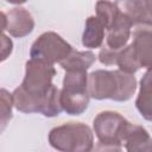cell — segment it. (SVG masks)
<instances>
[{"instance_id": "obj_1", "label": "cell", "mask_w": 152, "mask_h": 152, "mask_svg": "<svg viewBox=\"0 0 152 152\" xmlns=\"http://www.w3.org/2000/svg\"><path fill=\"white\" fill-rule=\"evenodd\" d=\"M56 69L53 64L30 58L25 64L21 84L12 93L13 104L21 113H40L53 118L62 113L59 89L52 83Z\"/></svg>"}, {"instance_id": "obj_2", "label": "cell", "mask_w": 152, "mask_h": 152, "mask_svg": "<svg viewBox=\"0 0 152 152\" xmlns=\"http://www.w3.org/2000/svg\"><path fill=\"white\" fill-rule=\"evenodd\" d=\"M88 94L95 100L128 101L135 93L137 80L133 74L121 70H95L88 75Z\"/></svg>"}, {"instance_id": "obj_3", "label": "cell", "mask_w": 152, "mask_h": 152, "mask_svg": "<svg viewBox=\"0 0 152 152\" xmlns=\"http://www.w3.org/2000/svg\"><path fill=\"white\" fill-rule=\"evenodd\" d=\"M48 140L55 150L62 152H89L94 148V133L83 122H68L53 127Z\"/></svg>"}, {"instance_id": "obj_4", "label": "cell", "mask_w": 152, "mask_h": 152, "mask_svg": "<svg viewBox=\"0 0 152 152\" xmlns=\"http://www.w3.org/2000/svg\"><path fill=\"white\" fill-rule=\"evenodd\" d=\"M87 71H65L63 88L59 91L62 110L69 115H81L89 106Z\"/></svg>"}, {"instance_id": "obj_5", "label": "cell", "mask_w": 152, "mask_h": 152, "mask_svg": "<svg viewBox=\"0 0 152 152\" xmlns=\"http://www.w3.org/2000/svg\"><path fill=\"white\" fill-rule=\"evenodd\" d=\"M129 125L126 118L113 110L99 113L93 121L95 135L104 150H121Z\"/></svg>"}, {"instance_id": "obj_6", "label": "cell", "mask_w": 152, "mask_h": 152, "mask_svg": "<svg viewBox=\"0 0 152 152\" xmlns=\"http://www.w3.org/2000/svg\"><path fill=\"white\" fill-rule=\"evenodd\" d=\"M72 46L58 33L48 31L42 33L31 45L30 57L46 63H59L71 51Z\"/></svg>"}, {"instance_id": "obj_7", "label": "cell", "mask_w": 152, "mask_h": 152, "mask_svg": "<svg viewBox=\"0 0 152 152\" xmlns=\"http://www.w3.org/2000/svg\"><path fill=\"white\" fill-rule=\"evenodd\" d=\"M114 5L133 26H151V2L146 0H115Z\"/></svg>"}, {"instance_id": "obj_8", "label": "cell", "mask_w": 152, "mask_h": 152, "mask_svg": "<svg viewBox=\"0 0 152 152\" xmlns=\"http://www.w3.org/2000/svg\"><path fill=\"white\" fill-rule=\"evenodd\" d=\"M6 31L15 38L28 36L34 28L32 14L24 7H14L6 13Z\"/></svg>"}, {"instance_id": "obj_9", "label": "cell", "mask_w": 152, "mask_h": 152, "mask_svg": "<svg viewBox=\"0 0 152 152\" xmlns=\"http://www.w3.org/2000/svg\"><path fill=\"white\" fill-rule=\"evenodd\" d=\"M133 25L129 23L128 19H126L122 14H118V18L112 24L109 28L106 30V44L108 49H112L114 51H119L122 48H125L131 38Z\"/></svg>"}, {"instance_id": "obj_10", "label": "cell", "mask_w": 152, "mask_h": 152, "mask_svg": "<svg viewBox=\"0 0 152 152\" xmlns=\"http://www.w3.org/2000/svg\"><path fill=\"white\" fill-rule=\"evenodd\" d=\"M141 68H151L152 63V33L151 26H138L133 32L131 43Z\"/></svg>"}, {"instance_id": "obj_11", "label": "cell", "mask_w": 152, "mask_h": 152, "mask_svg": "<svg viewBox=\"0 0 152 152\" xmlns=\"http://www.w3.org/2000/svg\"><path fill=\"white\" fill-rule=\"evenodd\" d=\"M122 146L129 152H150L151 151V137L147 129L139 125L131 124Z\"/></svg>"}, {"instance_id": "obj_12", "label": "cell", "mask_w": 152, "mask_h": 152, "mask_svg": "<svg viewBox=\"0 0 152 152\" xmlns=\"http://www.w3.org/2000/svg\"><path fill=\"white\" fill-rule=\"evenodd\" d=\"M104 34H106V30L102 23L95 15L88 17L82 34V44L84 48L88 49L101 48L104 40Z\"/></svg>"}, {"instance_id": "obj_13", "label": "cell", "mask_w": 152, "mask_h": 152, "mask_svg": "<svg viewBox=\"0 0 152 152\" xmlns=\"http://www.w3.org/2000/svg\"><path fill=\"white\" fill-rule=\"evenodd\" d=\"M96 61V56L91 51L72 50L63 61L59 62L65 71H87Z\"/></svg>"}, {"instance_id": "obj_14", "label": "cell", "mask_w": 152, "mask_h": 152, "mask_svg": "<svg viewBox=\"0 0 152 152\" xmlns=\"http://www.w3.org/2000/svg\"><path fill=\"white\" fill-rule=\"evenodd\" d=\"M152 100H151V69L147 68V71L140 81V89L135 101V107L139 110L140 115L147 120H152Z\"/></svg>"}, {"instance_id": "obj_15", "label": "cell", "mask_w": 152, "mask_h": 152, "mask_svg": "<svg viewBox=\"0 0 152 152\" xmlns=\"http://www.w3.org/2000/svg\"><path fill=\"white\" fill-rule=\"evenodd\" d=\"M115 64L119 66V70L128 74H134L141 68V64L131 44L119 50Z\"/></svg>"}, {"instance_id": "obj_16", "label": "cell", "mask_w": 152, "mask_h": 152, "mask_svg": "<svg viewBox=\"0 0 152 152\" xmlns=\"http://www.w3.org/2000/svg\"><path fill=\"white\" fill-rule=\"evenodd\" d=\"M95 11H96L95 17L102 23V25L104 26V30L112 26V24L115 21L119 14L116 6L108 0H99L96 2Z\"/></svg>"}, {"instance_id": "obj_17", "label": "cell", "mask_w": 152, "mask_h": 152, "mask_svg": "<svg viewBox=\"0 0 152 152\" xmlns=\"http://www.w3.org/2000/svg\"><path fill=\"white\" fill-rule=\"evenodd\" d=\"M13 96L12 94L4 89L0 88V122L2 124H8V121L13 118Z\"/></svg>"}, {"instance_id": "obj_18", "label": "cell", "mask_w": 152, "mask_h": 152, "mask_svg": "<svg viewBox=\"0 0 152 152\" xmlns=\"http://www.w3.org/2000/svg\"><path fill=\"white\" fill-rule=\"evenodd\" d=\"M12 51H13L12 39L6 34L0 33V63L6 61L11 56Z\"/></svg>"}, {"instance_id": "obj_19", "label": "cell", "mask_w": 152, "mask_h": 152, "mask_svg": "<svg viewBox=\"0 0 152 152\" xmlns=\"http://www.w3.org/2000/svg\"><path fill=\"white\" fill-rule=\"evenodd\" d=\"M119 51H114L112 49H108L107 46H102L100 52H99V61L104 64V65H114L115 61H116V56H118Z\"/></svg>"}, {"instance_id": "obj_20", "label": "cell", "mask_w": 152, "mask_h": 152, "mask_svg": "<svg viewBox=\"0 0 152 152\" xmlns=\"http://www.w3.org/2000/svg\"><path fill=\"white\" fill-rule=\"evenodd\" d=\"M6 23H7L6 14L0 11V33H2L4 30H6Z\"/></svg>"}, {"instance_id": "obj_21", "label": "cell", "mask_w": 152, "mask_h": 152, "mask_svg": "<svg viewBox=\"0 0 152 152\" xmlns=\"http://www.w3.org/2000/svg\"><path fill=\"white\" fill-rule=\"evenodd\" d=\"M8 4H13V5H21V4H25L27 0H6Z\"/></svg>"}, {"instance_id": "obj_22", "label": "cell", "mask_w": 152, "mask_h": 152, "mask_svg": "<svg viewBox=\"0 0 152 152\" xmlns=\"http://www.w3.org/2000/svg\"><path fill=\"white\" fill-rule=\"evenodd\" d=\"M7 127V125L6 124H2V122H0V135H1V133L5 131V128Z\"/></svg>"}, {"instance_id": "obj_23", "label": "cell", "mask_w": 152, "mask_h": 152, "mask_svg": "<svg viewBox=\"0 0 152 152\" xmlns=\"http://www.w3.org/2000/svg\"><path fill=\"white\" fill-rule=\"evenodd\" d=\"M146 1H147V2H151V0H146Z\"/></svg>"}]
</instances>
